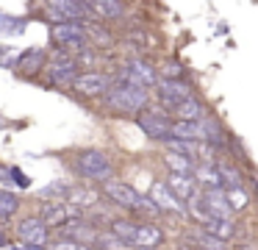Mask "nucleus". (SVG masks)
Listing matches in <instances>:
<instances>
[{"label": "nucleus", "mask_w": 258, "mask_h": 250, "mask_svg": "<svg viewBox=\"0 0 258 250\" xmlns=\"http://www.w3.org/2000/svg\"><path fill=\"white\" fill-rule=\"evenodd\" d=\"M225 194H228V203H230V209H233L236 214H241V211H247L252 206V197H250V192H247L244 186H228Z\"/></svg>", "instance_id": "obj_28"}, {"label": "nucleus", "mask_w": 258, "mask_h": 250, "mask_svg": "<svg viewBox=\"0 0 258 250\" xmlns=\"http://www.w3.org/2000/svg\"><path fill=\"white\" fill-rule=\"evenodd\" d=\"M9 244H12L9 242V233H6V228L0 225V247H9Z\"/></svg>", "instance_id": "obj_37"}, {"label": "nucleus", "mask_w": 258, "mask_h": 250, "mask_svg": "<svg viewBox=\"0 0 258 250\" xmlns=\"http://www.w3.org/2000/svg\"><path fill=\"white\" fill-rule=\"evenodd\" d=\"M158 78H186V67L180 64L178 59H167L161 67H158Z\"/></svg>", "instance_id": "obj_32"}, {"label": "nucleus", "mask_w": 258, "mask_h": 250, "mask_svg": "<svg viewBox=\"0 0 258 250\" xmlns=\"http://www.w3.org/2000/svg\"><path fill=\"white\" fill-rule=\"evenodd\" d=\"M47 33H50V44H53V47H64V50H70V53H78V50L89 47L86 22H75V20L50 22Z\"/></svg>", "instance_id": "obj_5"}, {"label": "nucleus", "mask_w": 258, "mask_h": 250, "mask_svg": "<svg viewBox=\"0 0 258 250\" xmlns=\"http://www.w3.org/2000/svg\"><path fill=\"white\" fill-rule=\"evenodd\" d=\"M195 86H191L189 81H180V78H158L156 83V100L158 106H164L167 111H172L178 103H183V100L195 97Z\"/></svg>", "instance_id": "obj_9"}, {"label": "nucleus", "mask_w": 258, "mask_h": 250, "mask_svg": "<svg viewBox=\"0 0 258 250\" xmlns=\"http://www.w3.org/2000/svg\"><path fill=\"white\" fill-rule=\"evenodd\" d=\"M203 228H206L208 233H214L217 239H222V242H233L236 239V222L233 220H225V217H206V220L200 222Z\"/></svg>", "instance_id": "obj_24"}, {"label": "nucleus", "mask_w": 258, "mask_h": 250, "mask_svg": "<svg viewBox=\"0 0 258 250\" xmlns=\"http://www.w3.org/2000/svg\"><path fill=\"white\" fill-rule=\"evenodd\" d=\"M70 186H73V183H67V181H53V183H47V186L39 192V197L42 200H67Z\"/></svg>", "instance_id": "obj_31"}, {"label": "nucleus", "mask_w": 258, "mask_h": 250, "mask_svg": "<svg viewBox=\"0 0 258 250\" xmlns=\"http://www.w3.org/2000/svg\"><path fill=\"white\" fill-rule=\"evenodd\" d=\"M81 72V64L70 50L64 47H53L50 56H47V67H45V83L53 89H61V92H70Z\"/></svg>", "instance_id": "obj_3"}, {"label": "nucleus", "mask_w": 258, "mask_h": 250, "mask_svg": "<svg viewBox=\"0 0 258 250\" xmlns=\"http://www.w3.org/2000/svg\"><path fill=\"white\" fill-rule=\"evenodd\" d=\"M92 11H95L97 20L108 22V20H122L125 17V0H89Z\"/></svg>", "instance_id": "obj_22"}, {"label": "nucleus", "mask_w": 258, "mask_h": 250, "mask_svg": "<svg viewBox=\"0 0 258 250\" xmlns=\"http://www.w3.org/2000/svg\"><path fill=\"white\" fill-rule=\"evenodd\" d=\"M47 56H50V50H45V47H25L23 53L17 56L14 72L23 75V78H39L47 67Z\"/></svg>", "instance_id": "obj_13"}, {"label": "nucleus", "mask_w": 258, "mask_h": 250, "mask_svg": "<svg viewBox=\"0 0 258 250\" xmlns=\"http://www.w3.org/2000/svg\"><path fill=\"white\" fill-rule=\"evenodd\" d=\"M95 250H134L131 244H125L119 236H114L111 231H97V236H95V244H92Z\"/></svg>", "instance_id": "obj_29"}, {"label": "nucleus", "mask_w": 258, "mask_h": 250, "mask_svg": "<svg viewBox=\"0 0 258 250\" xmlns=\"http://www.w3.org/2000/svg\"><path fill=\"white\" fill-rule=\"evenodd\" d=\"M73 170L86 183H106L114 178V161L100 147H84L73 156Z\"/></svg>", "instance_id": "obj_2"}, {"label": "nucleus", "mask_w": 258, "mask_h": 250, "mask_svg": "<svg viewBox=\"0 0 258 250\" xmlns=\"http://www.w3.org/2000/svg\"><path fill=\"white\" fill-rule=\"evenodd\" d=\"M17 50H12L9 44H0V67H9V70H14V64H17Z\"/></svg>", "instance_id": "obj_34"}, {"label": "nucleus", "mask_w": 258, "mask_h": 250, "mask_svg": "<svg viewBox=\"0 0 258 250\" xmlns=\"http://www.w3.org/2000/svg\"><path fill=\"white\" fill-rule=\"evenodd\" d=\"M84 217L70 220L67 225H61V228H58V236L75 239V242H84V244H95V236H97V231H100V228H97L92 220H84Z\"/></svg>", "instance_id": "obj_16"}, {"label": "nucleus", "mask_w": 258, "mask_h": 250, "mask_svg": "<svg viewBox=\"0 0 258 250\" xmlns=\"http://www.w3.org/2000/svg\"><path fill=\"white\" fill-rule=\"evenodd\" d=\"M9 175H12L14 178V183H17V186H31V178L28 175H25V172L23 170H20V167H9Z\"/></svg>", "instance_id": "obj_35"}, {"label": "nucleus", "mask_w": 258, "mask_h": 250, "mask_svg": "<svg viewBox=\"0 0 258 250\" xmlns=\"http://www.w3.org/2000/svg\"><path fill=\"white\" fill-rule=\"evenodd\" d=\"M50 231H53V228L47 225L39 214H36V217H25V220L17 222V236L23 239L25 244H42V247H45V244L50 242Z\"/></svg>", "instance_id": "obj_14"}, {"label": "nucleus", "mask_w": 258, "mask_h": 250, "mask_svg": "<svg viewBox=\"0 0 258 250\" xmlns=\"http://www.w3.org/2000/svg\"><path fill=\"white\" fill-rule=\"evenodd\" d=\"M167 186L175 192V197L180 200V203H186V209H189L191 203H195L197 197H200V186H197L195 175H180V172H167Z\"/></svg>", "instance_id": "obj_15"}, {"label": "nucleus", "mask_w": 258, "mask_h": 250, "mask_svg": "<svg viewBox=\"0 0 258 250\" xmlns=\"http://www.w3.org/2000/svg\"><path fill=\"white\" fill-rule=\"evenodd\" d=\"M189 250H200V247H189Z\"/></svg>", "instance_id": "obj_38"}, {"label": "nucleus", "mask_w": 258, "mask_h": 250, "mask_svg": "<svg viewBox=\"0 0 258 250\" xmlns=\"http://www.w3.org/2000/svg\"><path fill=\"white\" fill-rule=\"evenodd\" d=\"M100 197H103V192L89 189L86 183H73V186H70V192H67V203L78 206L81 211L97 209V206H100Z\"/></svg>", "instance_id": "obj_19"}, {"label": "nucleus", "mask_w": 258, "mask_h": 250, "mask_svg": "<svg viewBox=\"0 0 258 250\" xmlns=\"http://www.w3.org/2000/svg\"><path fill=\"white\" fill-rule=\"evenodd\" d=\"M206 114H211V111H208L206 100H203L200 94L183 100V103H178L172 111H169V117H172V120H186V122H197V120H203Z\"/></svg>", "instance_id": "obj_18"}, {"label": "nucleus", "mask_w": 258, "mask_h": 250, "mask_svg": "<svg viewBox=\"0 0 258 250\" xmlns=\"http://www.w3.org/2000/svg\"><path fill=\"white\" fill-rule=\"evenodd\" d=\"M100 192H103V197H106V203L117 206V209H122V211H131V214H136V209H139V203H142V192H136L131 183L117 181V178L100 183Z\"/></svg>", "instance_id": "obj_10"}, {"label": "nucleus", "mask_w": 258, "mask_h": 250, "mask_svg": "<svg viewBox=\"0 0 258 250\" xmlns=\"http://www.w3.org/2000/svg\"><path fill=\"white\" fill-rule=\"evenodd\" d=\"M111 83H114V75H108L103 70H81L70 92L84 100H100L111 89Z\"/></svg>", "instance_id": "obj_8"}, {"label": "nucleus", "mask_w": 258, "mask_h": 250, "mask_svg": "<svg viewBox=\"0 0 258 250\" xmlns=\"http://www.w3.org/2000/svg\"><path fill=\"white\" fill-rule=\"evenodd\" d=\"M191 175H195L200 189H225V181L217 170V161H211V164H197Z\"/></svg>", "instance_id": "obj_23"}, {"label": "nucleus", "mask_w": 258, "mask_h": 250, "mask_svg": "<svg viewBox=\"0 0 258 250\" xmlns=\"http://www.w3.org/2000/svg\"><path fill=\"white\" fill-rule=\"evenodd\" d=\"M86 36H89V44L92 47H97V50H108V47H114V33H111V28L106 25L103 20H89L86 22Z\"/></svg>", "instance_id": "obj_20"}, {"label": "nucleus", "mask_w": 258, "mask_h": 250, "mask_svg": "<svg viewBox=\"0 0 258 250\" xmlns=\"http://www.w3.org/2000/svg\"><path fill=\"white\" fill-rule=\"evenodd\" d=\"M217 170H219V175H222V181H225V189L228 186H244L241 170L233 164V161H217Z\"/></svg>", "instance_id": "obj_30"}, {"label": "nucleus", "mask_w": 258, "mask_h": 250, "mask_svg": "<svg viewBox=\"0 0 258 250\" xmlns=\"http://www.w3.org/2000/svg\"><path fill=\"white\" fill-rule=\"evenodd\" d=\"M84 214L86 211H81L78 206L67 203V200H45V203L39 206V217L53 228V231H58V228L67 225L70 220H78V217H84Z\"/></svg>", "instance_id": "obj_11"}, {"label": "nucleus", "mask_w": 258, "mask_h": 250, "mask_svg": "<svg viewBox=\"0 0 258 250\" xmlns=\"http://www.w3.org/2000/svg\"><path fill=\"white\" fill-rule=\"evenodd\" d=\"M12 250H50V247H47V244L42 247V244H25L23 242V247H20V244H12Z\"/></svg>", "instance_id": "obj_36"}, {"label": "nucleus", "mask_w": 258, "mask_h": 250, "mask_svg": "<svg viewBox=\"0 0 258 250\" xmlns=\"http://www.w3.org/2000/svg\"><path fill=\"white\" fill-rule=\"evenodd\" d=\"M100 106L106 109V114L136 120L150 106V89H142V86H134V83H125L114 78L111 89L100 97Z\"/></svg>", "instance_id": "obj_1"}, {"label": "nucleus", "mask_w": 258, "mask_h": 250, "mask_svg": "<svg viewBox=\"0 0 258 250\" xmlns=\"http://www.w3.org/2000/svg\"><path fill=\"white\" fill-rule=\"evenodd\" d=\"M20 206H23L20 194H14L12 189H3V186H0V225H3V222H9L12 217H17Z\"/></svg>", "instance_id": "obj_27"}, {"label": "nucleus", "mask_w": 258, "mask_h": 250, "mask_svg": "<svg viewBox=\"0 0 258 250\" xmlns=\"http://www.w3.org/2000/svg\"><path fill=\"white\" fill-rule=\"evenodd\" d=\"M150 200L158 206V211L161 214H169V217H189V209H186V203H180L178 197H175V192L167 186V181H153L150 183Z\"/></svg>", "instance_id": "obj_12"}, {"label": "nucleus", "mask_w": 258, "mask_h": 250, "mask_svg": "<svg viewBox=\"0 0 258 250\" xmlns=\"http://www.w3.org/2000/svg\"><path fill=\"white\" fill-rule=\"evenodd\" d=\"M161 161H164V167H167V172H180V175H191V172H195V167H197L189 156L172 153V150H164Z\"/></svg>", "instance_id": "obj_26"}, {"label": "nucleus", "mask_w": 258, "mask_h": 250, "mask_svg": "<svg viewBox=\"0 0 258 250\" xmlns=\"http://www.w3.org/2000/svg\"><path fill=\"white\" fill-rule=\"evenodd\" d=\"M45 14L50 17V22H89L97 20L92 11L89 0H45Z\"/></svg>", "instance_id": "obj_7"}, {"label": "nucleus", "mask_w": 258, "mask_h": 250, "mask_svg": "<svg viewBox=\"0 0 258 250\" xmlns=\"http://www.w3.org/2000/svg\"><path fill=\"white\" fill-rule=\"evenodd\" d=\"M186 239H191V247H200V250H228L230 244L217 239L214 233H208L203 225H195L186 231Z\"/></svg>", "instance_id": "obj_21"}, {"label": "nucleus", "mask_w": 258, "mask_h": 250, "mask_svg": "<svg viewBox=\"0 0 258 250\" xmlns=\"http://www.w3.org/2000/svg\"><path fill=\"white\" fill-rule=\"evenodd\" d=\"M136 125H139V131L145 133L147 139H153V142H164V139L172 136V117H169V111L158 103L147 106V109L136 117Z\"/></svg>", "instance_id": "obj_6"}, {"label": "nucleus", "mask_w": 258, "mask_h": 250, "mask_svg": "<svg viewBox=\"0 0 258 250\" xmlns=\"http://www.w3.org/2000/svg\"><path fill=\"white\" fill-rule=\"evenodd\" d=\"M136 228H139V222L128 220V217H111V220H108V231H111L114 236H119L125 244H131V247H134Z\"/></svg>", "instance_id": "obj_25"}, {"label": "nucleus", "mask_w": 258, "mask_h": 250, "mask_svg": "<svg viewBox=\"0 0 258 250\" xmlns=\"http://www.w3.org/2000/svg\"><path fill=\"white\" fill-rule=\"evenodd\" d=\"M167 239L161 225H156L153 220H142L139 228H136V236H134V247H145V250H158Z\"/></svg>", "instance_id": "obj_17"}, {"label": "nucleus", "mask_w": 258, "mask_h": 250, "mask_svg": "<svg viewBox=\"0 0 258 250\" xmlns=\"http://www.w3.org/2000/svg\"><path fill=\"white\" fill-rule=\"evenodd\" d=\"M114 78L125 83H134V86H142V89H156L158 67L150 59H145V56H128L125 61H119Z\"/></svg>", "instance_id": "obj_4"}, {"label": "nucleus", "mask_w": 258, "mask_h": 250, "mask_svg": "<svg viewBox=\"0 0 258 250\" xmlns=\"http://www.w3.org/2000/svg\"><path fill=\"white\" fill-rule=\"evenodd\" d=\"M134 250H145V247H134Z\"/></svg>", "instance_id": "obj_39"}, {"label": "nucleus", "mask_w": 258, "mask_h": 250, "mask_svg": "<svg viewBox=\"0 0 258 250\" xmlns=\"http://www.w3.org/2000/svg\"><path fill=\"white\" fill-rule=\"evenodd\" d=\"M50 250H95L92 244H84V242H75V239H67V236H56L47 242Z\"/></svg>", "instance_id": "obj_33"}]
</instances>
